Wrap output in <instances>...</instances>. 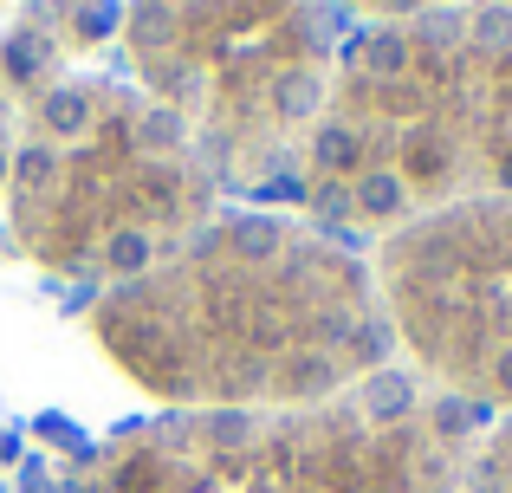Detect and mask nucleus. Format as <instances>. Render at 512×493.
I'll list each match as a JSON object with an SVG mask.
<instances>
[{
    "label": "nucleus",
    "mask_w": 512,
    "mask_h": 493,
    "mask_svg": "<svg viewBox=\"0 0 512 493\" xmlns=\"http://www.w3.org/2000/svg\"><path fill=\"white\" fill-rule=\"evenodd\" d=\"M350 344H357L370 364H383V357H389V325H357V338H350Z\"/></svg>",
    "instance_id": "nucleus-19"
},
{
    "label": "nucleus",
    "mask_w": 512,
    "mask_h": 493,
    "mask_svg": "<svg viewBox=\"0 0 512 493\" xmlns=\"http://www.w3.org/2000/svg\"><path fill=\"white\" fill-rule=\"evenodd\" d=\"M480 416H487V409H474V403H461V396H448V403L435 409V429H441V435H461V429H474Z\"/></svg>",
    "instance_id": "nucleus-15"
},
{
    "label": "nucleus",
    "mask_w": 512,
    "mask_h": 493,
    "mask_svg": "<svg viewBox=\"0 0 512 493\" xmlns=\"http://www.w3.org/2000/svg\"><path fill=\"white\" fill-rule=\"evenodd\" d=\"M7 169H13V163H7V143H0V182H7Z\"/></svg>",
    "instance_id": "nucleus-25"
},
{
    "label": "nucleus",
    "mask_w": 512,
    "mask_h": 493,
    "mask_svg": "<svg viewBox=\"0 0 512 493\" xmlns=\"http://www.w3.org/2000/svg\"><path fill=\"white\" fill-rule=\"evenodd\" d=\"M39 124H46V137H78L91 124V98L78 85H52L39 98Z\"/></svg>",
    "instance_id": "nucleus-2"
},
{
    "label": "nucleus",
    "mask_w": 512,
    "mask_h": 493,
    "mask_svg": "<svg viewBox=\"0 0 512 493\" xmlns=\"http://www.w3.org/2000/svg\"><path fill=\"white\" fill-rule=\"evenodd\" d=\"M292 383H299V390H325V383H331V364H305V370H292Z\"/></svg>",
    "instance_id": "nucleus-21"
},
{
    "label": "nucleus",
    "mask_w": 512,
    "mask_h": 493,
    "mask_svg": "<svg viewBox=\"0 0 512 493\" xmlns=\"http://www.w3.org/2000/svg\"><path fill=\"white\" fill-rule=\"evenodd\" d=\"M299 20L312 26V39H318V46H325V39H331V26H350V13H344V7H305Z\"/></svg>",
    "instance_id": "nucleus-17"
},
{
    "label": "nucleus",
    "mask_w": 512,
    "mask_h": 493,
    "mask_svg": "<svg viewBox=\"0 0 512 493\" xmlns=\"http://www.w3.org/2000/svg\"><path fill=\"white\" fill-rule=\"evenodd\" d=\"M104 260H111L117 273H143V266L156 260V241H150L143 228H117V234H111V247H104Z\"/></svg>",
    "instance_id": "nucleus-7"
},
{
    "label": "nucleus",
    "mask_w": 512,
    "mask_h": 493,
    "mask_svg": "<svg viewBox=\"0 0 512 493\" xmlns=\"http://www.w3.org/2000/svg\"><path fill=\"white\" fill-rule=\"evenodd\" d=\"M409 409H415V377H409V370L383 364V370L363 377V416H370V422H402Z\"/></svg>",
    "instance_id": "nucleus-1"
},
{
    "label": "nucleus",
    "mask_w": 512,
    "mask_h": 493,
    "mask_svg": "<svg viewBox=\"0 0 512 493\" xmlns=\"http://www.w3.org/2000/svg\"><path fill=\"white\" fill-rule=\"evenodd\" d=\"M318 98H325V91H318L312 72H286V78H279V91H273V104H279L286 117H312Z\"/></svg>",
    "instance_id": "nucleus-9"
},
{
    "label": "nucleus",
    "mask_w": 512,
    "mask_h": 493,
    "mask_svg": "<svg viewBox=\"0 0 512 493\" xmlns=\"http://www.w3.org/2000/svg\"><path fill=\"white\" fill-rule=\"evenodd\" d=\"M318 338H325V344H350V338H357V325H350L344 312H325V318H318Z\"/></svg>",
    "instance_id": "nucleus-20"
},
{
    "label": "nucleus",
    "mask_w": 512,
    "mask_h": 493,
    "mask_svg": "<svg viewBox=\"0 0 512 493\" xmlns=\"http://www.w3.org/2000/svg\"><path fill=\"white\" fill-rule=\"evenodd\" d=\"M182 137H188V124H182V111H175V104H150V111L137 117V143H143L150 156L182 150Z\"/></svg>",
    "instance_id": "nucleus-4"
},
{
    "label": "nucleus",
    "mask_w": 512,
    "mask_h": 493,
    "mask_svg": "<svg viewBox=\"0 0 512 493\" xmlns=\"http://www.w3.org/2000/svg\"><path fill=\"white\" fill-rule=\"evenodd\" d=\"M124 26H130V39H137L143 52H163V46H175V26H182V13L163 7V0H150V7H130Z\"/></svg>",
    "instance_id": "nucleus-3"
},
{
    "label": "nucleus",
    "mask_w": 512,
    "mask_h": 493,
    "mask_svg": "<svg viewBox=\"0 0 512 493\" xmlns=\"http://www.w3.org/2000/svg\"><path fill=\"white\" fill-rule=\"evenodd\" d=\"M234 247L247 253V260H266V253L279 247V228H273L266 215H240V221H234Z\"/></svg>",
    "instance_id": "nucleus-10"
},
{
    "label": "nucleus",
    "mask_w": 512,
    "mask_h": 493,
    "mask_svg": "<svg viewBox=\"0 0 512 493\" xmlns=\"http://www.w3.org/2000/svg\"><path fill=\"white\" fill-rule=\"evenodd\" d=\"M467 33L487 39V46H512V7H480L474 20H467Z\"/></svg>",
    "instance_id": "nucleus-14"
},
{
    "label": "nucleus",
    "mask_w": 512,
    "mask_h": 493,
    "mask_svg": "<svg viewBox=\"0 0 512 493\" xmlns=\"http://www.w3.org/2000/svg\"><path fill=\"white\" fill-rule=\"evenodd\" d=\"M357 208H363V215H376V221L402 215V182L389 176V169H370V176L357 182Z\"/></svg>",
    "instance_id": "nucleus-5"
},
{
    "label": "nucleus",
    "mask_w": 512,
    "mask_h": 493,
    "mask_svg": "<svg viewBox=\"0 0 512 493\" xmlns=\"http://www.w3.org/2000/svg\"><path fill=\"white\" fill-rule=\"evenodd\" d=\"M467 20H474L467 7H422L415 13V33H422L428 46H454V39H467Z\"/></svg>",
    "instance_id": "nucleus-6"
},
{
    "label": "nucleus",
    "mask_w": 512,
    "mask_h": 493,
    "mask_svg": "<svg viewBox=\"0 0 512 493\" xmlns=\"http://www.w3.org/2000/svg\"><path fill=\"white\" fill-rule=\"evenodd\" d=\"M247 435H253V416H247V409H214V416H208V442L214 448H240Z\"/></svg>",
    "instance_id": "nucleus-12"
},
{
    "label": "nucleus",
    "mask_w": 512,
    "mask_h": 493,
    "mask_svg": "<svg viewBox=\"0 0 512 493\" xmlns=\"http://www.w3.org/2000/svg\"><path fill=\"white\" fill-rule=\"evenodd\" d=\"M506 448H512V422H506Z\"/></svg>",
    "instance_id": "nucleus-26"
},
{
    "label": "nucleus",
    "mask_w": 512,
    "mask_h": 493,
    "mask_svg": "<svg viewBox=\"0 0 512 493\" xmlns=\"http://www.w3.org/2000/svg\"><path fill=\"white\" fill-rule=\"evenodd\" d=\"M72 26L85 39H111L117 26H124V7H111V0H91V7H72Z\"/></svg>",
    "instance_id": "nucleus-11"
},
{
    "label": "nucleus",
    "mask_w": 512,
    "mask_h": 493,
    "mask_svg": "<svg viewBox=\"0 0 512 493\" xmlns=\"http://www.w3.org/2000/svg\"><path fill=\"white\" fill-rule=\"evenodd\" d=\"M500 189H512V156H506V163H500Z\"/></svg>",
    "instance_id": "nucleus-24"
},
{
    "label": "nucleus",
    "mask_w": 512,
    "mask_h": 493,
    "mask_svg": "<svg viewBox=\"0 0 512 493\" xmlns=\"http://www.w3.org/2000/svg\"><path fill=\"white\" fill-rule=\"evenodd\" d=\"M350 156H357V130H350V124H325V130H318V163H325V169H344Z\"/></svg>",
    "instance_id": "nucleus-13"
},
{
    "label": "nucleus",
    "mask_w": 512,
    "mask_h": 493,
    "mask_svg": "<svg viewBox=\"0 0 512 493\" xmlns=\"http://www.w3.org/2000/svg\"><path fill=\"white\" fill-rule=\"evenodd\" d=\"M500 390H506V396H512V351H506V357H500Z\"/></svg>",
    "instance_id": "nucleus-23"
},
{
    "label": "nucleus",
    "mask_w": 512,
    "mask_h": 493,
    "mask_svg": "<svg viewBox=\"0 0 512 493\" xmlns=\"http://www.w3.org/2000/svg\"><path fill=\"white\" fill-rule=\"evenodd\" d=\"M7 72H13V78H33V72H39V46H33V33H20V39L7 46Z\"/></svg>",
    "instance_id": "nucleus-16"
},
{
    "label": "nucleus",
    "mask_w": 512,
    "mask_h": 493,
    "mask_svg": "<svg viewBox=\"0 0 512 493\" xmlns=\"http://www.w3.org/2000/svg\"><path fill=\"white\" fill-rule=\"evenodd\" d=\"M266 195H273V202H292V195H299V182H292V176H273V182H266Z\"/></svg>",
    "instance_id": "nucleus-22"
},
{
    "label": "nucleus",
    "mask_w": 512,
    "mask_h": 493,
    "mask_svg": "<svg viewBox=\"0 0 512 493\" xmlns=\"http://www.w3.org/2000/svg\"><path fill=\"white\" fill-rule=\"evenodd\" d=\"M13 169H20L26 182H52V150H46V143H33V150H20V163H13Z\"/></svg>",
    "instance_id": "nucleus-18"
},
{
    "label": "nucleus",
    "mask_w": 512,
    "mask_h": 493,
    "mask_svg": "<svg viewBox=\"0 0 512 493\" xmlns=\"http://www.w3.org/2000/svg\"><path fill=\"white\" fill-rule=\"evenodd\" d=\"M363 59H370L376 78H396L409 65V33H370L363 39Z\"/></svg>",
    "instance_id": "nucleus-8"
}]
</instances>
